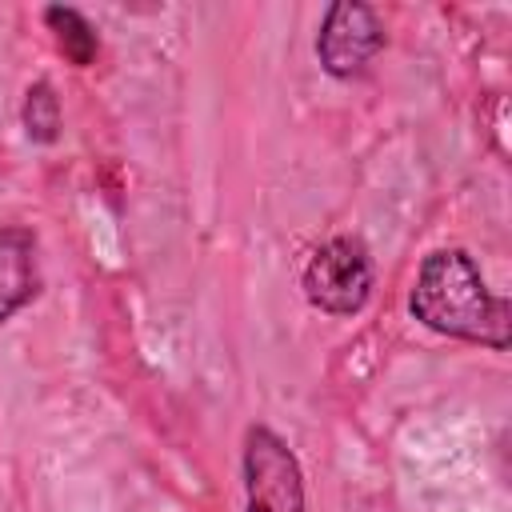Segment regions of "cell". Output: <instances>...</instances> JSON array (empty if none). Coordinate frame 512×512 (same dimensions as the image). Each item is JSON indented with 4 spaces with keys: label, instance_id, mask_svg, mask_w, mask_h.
Listing matches in <instances>:
<instances>
[{
    "label": "cell",
    "instance_id": "cell-1",
    "mask_svg": "<svg viewBox=\"0 0 512 512\" xmlns=\"http://www.w3.org/2000/svg\"><path fill=\"white\" fill-rule=\"evenodd\" d=\"M408 312L428 332L480 344L488 352H508L512 344V312L500 292L488 288L476 256L460 244L432 248L412 280Z\"/></svg>",
    "mask_w": 512,
    "mask_h": 512
},
{
    "label": "cell",
    "instance_id": "cell-2",
    "mask_svg": "<svg viewBox=\"0 0 512 512\" xmlns=\"http://www.w3.org/2000/svg\"><path fill=\"white\" fill-rule=\"evenodd\" d=\"M300 288H304V300L324 316H336V320L360 316L376 288V264L368 244L360 236L324 240L308 256L300 272Z\"/></svg>",
    "mask_w": 512,
    "mask_h": 512
},
{
    "label": "cell",
    "instance_id": "cell-3",
    "mask_svg": "<svg viewBox=\"0 0 512 512\" xmlns=\"http://www.w3.org/2000/svg\"><path fill=\"white\" fill-rule=\"evenodd\" d=\"M240 484H244V512H308L304 468L292 444L268 424L244 428Z\"/></svg>",
    "mask_w": 512,
    "mask_h": 512
},
{
    "label": "cell",
    "instance_id": "cell-4",
    "mask_svg": "<svg viewBox=\"0 0 512 512\" xmlns=\"http://www.w3.org/2000/svg\"><path fill=\"white\" fill-rule=\"evenodd\" d=\"M388 28L364 0H336L316 28V60L332 80H356L384 52Z\"/></svg>",
    "mask_w": 512,
    "mask_h": 512
},
{
    "label": "cell",
    "instance_id": "cell-5",
    "mask_svg": "<svg viewBox=\"0 0 512 512\" xmlns=\"http://www.w3.org/2000/svg\"><path fill=\"white\" fill-rule=\"evenodd\" d=\"M40 296V244L24 224H0V324Z\"/></svg>",
    "mask_w": 512,
    "mask_h": 512
},
{
    "label": "cell",
    "instance_id": "cell-6",
    "mask_svg": "<svg viewBox=\"0 0 512 512\" xmlns=\"http://www.w3.org/2000/svg\"><path fill=\"white\" fill-rule=\"evenodd\" d=\"M44 28L52 32V44L56 52L72 64V68H92L96 56H100V32L92 28V20L80 12V8H68V4H48L40 12Z\"/></svg>",
    "mask_w": 512,
    "mask_h": 512
},
{
    "label": "cell",
    "instance_id": "cell-7",
    "mask_svg": "<svg viewBox=\"0 0 512 512\" xmlns=\"http://www.w3.org/2000/svg\"><path fill=\"white\" fill-rule=\"evenodd\" d=\"M20 124H24V136L32 144H56L60 132H64V108H60V96L48 80H32L28 92H24V104H20Z\"/></svg>",
    "mask_w": 512,
    "mask_h": 512
}]
</instances>
